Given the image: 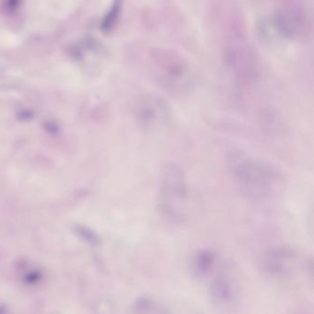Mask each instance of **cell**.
Instances as JSON below:
<instances>
[{"mask_svg":"<svg viewBox=\"0 0 314 314\" xmlns=\"http://www.w3.org/2000/svg\"><path fill=\"white\" fill-rule=\"evenodd\" d=\"M20 0H4V8L8 11L17 10L19 8Z\"/></svg>","mask_w":314,"mask_h":314,"instance_id":"9","label":"cell"},{"mask_svg":"<svg viewBox=\"0 0 314 314\" xmlns=\"http://www.w3.org/2000/svg\"><path fill=\"white\" fill-rule=\"evenodd\" d=\"M157 210L169 224H183L189 216L190 190L183 170L167 163L161 170L157 195Z\"/></svg>","mask_w":314,"mask_h":314,"instance_id":"2","label":"cell"},{"mask_svg":"<svg viewBox=\"0 0 314 314\" xmlns=\"http://www.w3.org/2000/svg\"><path fill=\"white\" fill-rule=\"evenodd\" d=\"M216 254L210 249H199L192 254L190 269L192 275L198 278L207 277L216 265Z\"/></svg>","mask_w":314,"mask_h":314,"instance_id":"6","label":"cell"},{"mask_svg":"<svg viewBox=\"0 0 314 314\" xmlns=\"http://www.w3.org/2000/svg\"><path fill=\"white\" fill-rule=\"evenodd\" d=\"M208 295L212 304L216 307H229L237 300L238 291L234 282L230 277L220 276L210 283Z\"/></svg>","mask_w":314,"mask_h":314,"instance_id":"5","label":"cell"},{"mask_svg":"<svg viewBox=\"0 0 314 314\" xmlns=\"http://www.w3.org/2000/svg\"><path fill=\"white\" fill-rule=\"evenodd\" d=\"M136 115L141 127L147 130H157L166 127L172 119L168 103L157 97L143 99Z\"/></svg>","mask_w":314,"mask_h":314,"instance_id":"4","label":"cell"},{"mask_svg":"<svg viewBox=\"0 0 314 314\" xmlns=\"http://www.w3.org/2000/svg\"><path fill=\"white\" fill-rule=\"evenodd\" d=\"M229 172L238 191L256 201L275 199L286 187V178L281 170L252 155L233 153L229 159Z\"/></svg>","mask_w":314,"mask_h":314,"instance_id":"1","label":"cell"},{"mask_svg":"<svg viewBox=\"0 0 314 314\" xmlns=\"http://www.w3.org/2000/svg\"><path fill=\"white\" fill-rule=\"evenodd\" d=\"M123 0H114L112 8L109 10L108 13L104 17L102 22V29L103 32H109L113 28V26L117 21L118 17L122 9Z\"/></svg>","mask_w":314,"mask_h":314,"instance_id":"8","label":"cell"},{"mask_svg":"<svg viewBox=\"0 0 314 314\" xmlns=\"http://www.w3.org/2000/svg\"><path fill=\"white\" fill-rule=\"evenodd\" d=\"M133 311L141 314H161L169 312L166 306L161 301L149 295L140 296L135 300L133 304Z\"/></svg>","mask_w":314,"mask_h":314,"instance_id":"7","label":"cell"},{"mask_svg":"<svg viewBox=\"0 0 314 314\" xmlns=\"http://www.w3.org/2000/svg\"><path fill=\"white\" fill-rule=\"evenodd\" d=\"M263 269L271 278L289 280L308 270V262L294 249L277 247L263 256Z\"/></svg>","mask_w":314,"mask_h":314,"instance_id":"3","label":"cell"}]
</instances>
